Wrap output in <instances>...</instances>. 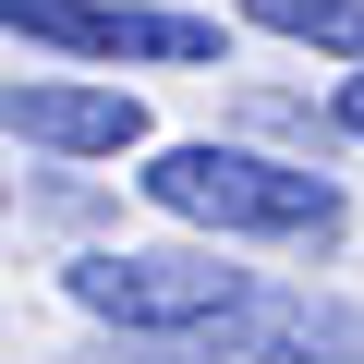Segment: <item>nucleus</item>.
Listing matches in <instances>:
<instances>
[{"instance_id":"1","label":"nucleus","mask_w":364,"mask_h":364,"mask_svg":"<svg viewBox=\"0 0 364 364\" xmlns=\"http://www.w3.org/2000/svg\"><path fill=\"white\" fill-rule=\"evenodd\" d=\"M134 195L158 219H182V231H219V243H304V255H328L352 231L328 170H291V158H255V146H146Z\"/></svg>"},{"instance_id":"2","label":"nucleus","mask_w":364,"mask_h":364,"mask_svg":"<svg viewBox=\"0 0 364 364\" xmlns=\"http://www.w3.org/2000/svg\"><path fill=\"white\" fill-rule=\"evenodd\" d=\"M61 291H73L97 328H134V340H231L243 304H255L243 267L182 255V243H158V255H73Z\"/></svg>"},{"instance_id":"3","label":"nucleus","mask_w":364,"mask_h":364,"mask_svg":"<svg viewBox=\"0 0 364 364\" xmlns=\"http://www.w3.org/2000/svg\"><path fill=\"white\" fill-rule=\"evenodd\" d=\"M0 25L61 61H219V13H182V0H0Z\"/></svg>"},{"instance_id":"4","label":"nucleus","mask_w":364,"mask_h":364,"mask_svg":"<svg viewBox=\"0 0 364 364\" xmlns=\"http://www.w3.org/2000/svg\"><path fill=\"white\" fill-rule=\"evenodd\" d=\"M0 122H13L25 146H49V158H134V146H146V97H134V85H85V73L13 85Z\"/></svg>"},{"instance_id":"5","label":"nucleus","mask_w":364,"mask_h":364,"mask_svg":"<svg viewBox=\"0 0 364 364\" xmlns=\"http://www.w3.org/2000/svg\"><path fill=\"white\" fill-rule=\"evenodd\" d=\"M231 340L255 364H364V316L352 304H304V291H255Z\"/></svg>"},{"instance_id":"6","label":"nucleus","mask_w":364,"mask_h":364,"mask_svg":"<svg viewBox=\"0 0 364 364\" xmlns=\"http://www.w3.org/2000/svg\"><path fill=\"white\" fill-rule=\"evenodd\" d=\"M243 25L304 37V49H328V61H352V73H364V0H243Z\"/></svg>"},{"instance_id":"7","label":"nucleus","mask_w":364,"mask_h":364,"mask_svg":"<svg viewBox=\"0 0 364 364\" xmlns=\"http://www.w3.org/2000/svg\"><path fill=\"white\" fill-rule=\"evenodd\" d=\"M328 122H340V134H352V146H364V73H352V85H340V97H328Z\"/></svg>"}]
</instances>
